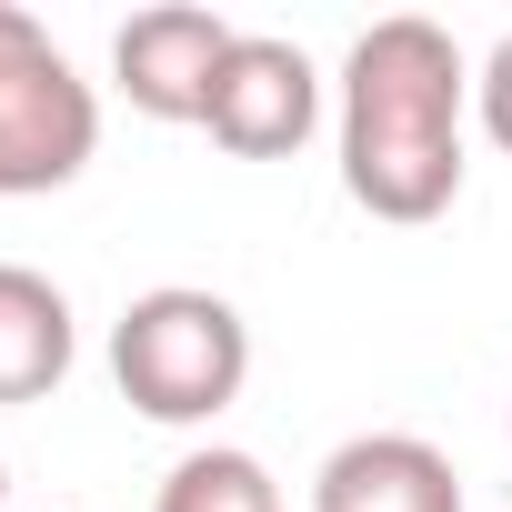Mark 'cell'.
I'll list each match as a JSON object with an SVG mask.
<instances>
[{
    "mask_svg": "<svg viewBox=\"0 0 512 512\" xmlns=\"http://www.w3.org/2000/svg\"><path fill=\"white\" fill-rule=\"evenodd\" d=\"M462 111L472 61L442 21L392 11L342 61V191L372 221H442L462 191Z\"/></svg>",
    "mask_w": 512,
    "mask_h": 512,
    "instance_id": "obj_1",
    "label": "cell"
},
{
    "mask_svg": "<svg viewBox=\"0 0 512 512\" xmlns=\"http://www.w3.org/2000/svg\"><path fill=\"white\" fill-rule=\"evenodd\" d=\"M101 151V101L71 71V51L0 0V201L71 191Z\"/></svg>",
    "mask_w": 512,
    "mask_h": 512,
    "instance_id": "obj_3",
    "label": "cell"
},
{
    "mask_svg": "<svg viewBox=\"0 0 512 512\" xmlns=\"http://www.w3.org/2000/svg\"><path fill=\"white\" fill-rule=\"evenodd\" d=\"M111 382L141 422H211L251 382V322L201 282H161L111 322Z\"/></svg>",
    "mask_w": 512,
    "mask_h": 512,
    "instance_id": "obj_2",
    "label": "cell"
},
{
    "mask_svg": "<svg viewBox=\"0 0 512 512\" xmlns=\"http://www.w3.org/2000/svg\"><path fill=\"white\" fill-rule=\"evenodd\" d=\"M151 512H282V482L262 472V452L211 442V452H181V462L161 472Z\"/></svg>",
    "mask_w": 512,
    "mask_h": 512,
    "instance_id": "obj_8",
    "label": "cell"
},
{
    "mask_svg": "<svg viewBox=\"0 0 512 512\" xmlns=\"http://www.w3.org/2000/svg\"><path fill=\"white\" fill-rule=\"evenodd\" d=\"M312 121H322V71H312V51L282 41V31H241L231 61H221V81H211L201 131H211L231 161H282V151L312 141Z\"/></svg>",
    "mask_w": 512,
    "mask_h": 512,
    "instance_id": "obj_4",
    "label": "cell"
},
{
    "mask_svg": "<svg viewBox=\"0 0 512 512\" xmlns=\"http://www.w3.org/2000/svg\"><path fill=\"white\" fill-rule=\"evenodd\" d=\"M231 21L221 11H201V0H161V11H131L121 21V41H111V71H121V91H131V111H151V121H201L211 111V81H221V61H231Z\"/></svg>",
    "mask_w": 512,
    "mask_h": 512,
    "instance_id": "obj_5",
    "label": "cell"
},
{
    "mask_svg": "<svg viewBox=\"0 0 512 512\" xmlns=\"http://www.w3.org/2000/svg\"><path fill=\"white\" fill-rule=\"evenodd\" d=\"M71 352H81V322H71V292L31 262H0V402H41L71 382Z\"/></svg>",
    "mask_w": 512,
    "mask_h": 512,
    "instance_id": "obj_7",
    "label": "cell"
},
{
    "mask_svg": "<svg viewBox=\"0 0 512 512\" xmlns=\"http://www.w3.org/2000/svg\"><path fill=\"white\" fill-rule=\"evenodd\" d=\"M0 502H11V462H0Z\"/></svg>",
    "mask_w": 512,
    "mask_h": 512,
    "instance_id": "obj_10",
    "label": "cell"
},
{
    "mask_svg": "<svg viewBox=\"0 0 512 512\" xmlns=\"http://www.w3.org/2000/svg\"><path fill=\"white\" fill-rule=\"evenodd\" d=\"M312 512H462V472L422 432H352L312 472Z\"/></svg>",
    "mask_w": 512,
    "mask_h": 512,
    "instance_id": "obj_6",
    "label": "cell"
},
{
    "mask_svg": "<svg viewBox=\"0 0 512 512\" xmlns=\"http://www.w3.org/2000/svg\"><path fill=\"white\" fill-rule=\"evenodd\" d=\"M472 111H482V131L512 151V31H502V41H492V61L472 71Z\"/></svg>",
    "mask_w": 512,
    "mask_h": 512,
    "instance_id": "obj_9",
    "label": "cell"
}]
</instances>
